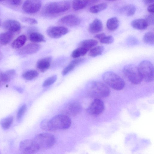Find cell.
<instances>
[{"label": "cell", "instance_id": "obj_4", "mask_svg": "<svg viewBox=\"0 0 154 154\" xmlns=\"http://www.w3.org/2000/svg\"><path fill=\"white\" fill-rule=\"evenodd\" d=\"M104 81L112 89L120 90L124 87L125 83L119 75L111 71H107L102 75Z\"/></svg>", "mask_w": 154, "mask_h": 154}, {"label": "cell", "instance_id": "obj_8", "mask_svg": "<svg viewBox=\"0 0 154 154\" xmlns=\"http://www.w3.org/2000/svg\"><path fill=\"white\" fill-rule=\"evenodd\" d=\"M82 110V106L77 101L73 100L68 102L62 109L63 114L69 116H75L79 114Z\"/></svg>", "mask_w": 154, "mask_h": 154}, {"label": "cell", "instance_id": "obj_30", "mask_svg": "<svg viewBox=\"0 0 154 154\" xmlns=\"http://www.w3.org/2000/svg\"><path fill=\"white\" fill-rule=\"evenodd\" d=\"M107 7V4L102 3L91 7L89 8L90 12L92 13H97L105 9Z\"/></svg>", "mask_w": 154, "mask_h": 154}, {"label": "cell", "instance_id": "obj_7", "mask_svg": "<svg viewBox=\"0 0 154 154\" xmlns=\"http://www.w3.org/2000/svg\"><path fill=\"white\" fill-rule=\"evenodd\" d=\"M33 140L40 148L48 149L52 147L55 144L56 139L53 134L48 133H42L37 134Z\"/></svg>", "mask_w": 154, "mask_h": 154}, {"label": "cell", "instance_id": "obj_27", "mask_svg": "<svg viewBox=\"0 0 154 154\" xmlns=\"http://www.w3.org/2000/svg\"><path fill=\"white\" fill-rule=\"evenodd\" d=\"M88 51V49L80 46L72 51L71 56L74 58H79L85 55Z\"/></svg>", "mask_w": 154, "mask_h": 154}, {"label": "cell", "instance_id": "obj_28", "mask_svg": "<svg viewBox=\"0 0 154 154\" xmlns=\"http://www.w3.org/2000/svg\"><path fill=\"white\" fill-rule=\"evenodd\" d=\"M98 44V42L94 39H88L85 40L80 44V46L86 48L89 50L97 45Z\"/></svg>", "mask_w": 154, "mask_h": 154}, {"label": "cell", "instance_id": "obj_49", "mask_svg": "<svg viewBox=\"0 0 154 154\" xmlns=\"http://www.w3.org/2000/svg\"></svg>", "mask_w": 154, "mask_h": 154}, {"label": "cell", "instance_id": "obj_34", "mask_svg": "<svg viewBox=\"0 0 154 154\" xmlns=\"http://www.w3.org/2000/svg\"><path fill=\"white\" fill-rule=\"evenodd\" d=\"M57 79V75H54L46 79L43 82L42 86L44 87H48L53 84Z\"/></svg>", "mask_w": 154, "mask_h": 154}, {"label": "cell", "instance_id": "obj_45", "mask_svg": "<svg viewBox=\"0 0 154 154\" xmlns=\"http://www.w3.org/2000/svg\"><path fill=\"white\" fill-rule=\"evenodd\" d=\"M2 57H3V54H2V52L1 51V50H0V60H1L2 58Z\"/></svg>", "mask_w": 154, "mask_h": 154}, {"label": "cell", "instance_id": "obj_1", "mask_svg": "<svg viewBox=\"0 0 154 154\" xmlns=\"http://www.w3.org/2000/svg\"><path fill=\"white\" fill-rule=\"evenodd\" d=\"M71 120L66 116L60 114L56 115L50 120H44L41 123V127L44 130L54 131L57 130H65L69 128Z\"/></svg>", "mask_w": 154, "mask_h": 154}, {"label": "cell", "instance_id": "obj_29", "mask_svg": "<svg viewBox=\"0 0 154 154\" xmlns=\"http://www.w3.org/2000/svg\"><path fill=\"white\" fill-rule=\"evenodd\" d=\"M104 50V48L103 46H95L90 50L88 53V55L91 57H95L101 54L103 52Z\"/></svg>", "mask_w": 154, "mask_h": 154}, {"label": "cell", "instance_id": "obj_33", "mask_svg": "<svg viewBox=\"0 0 154 154\" xmlns=\"http://www.w3.org/2000/svg\"><path fill=\"white\" fill-rule=\"evenodd\" d=\"M154 34L152 32H148L145 33L143 37L144 42L147 44H154Z\"/></svg>", "mask_w": 154, "mask_h": 154}, {"label": "cell", "instance_id": "obj_16", "mask_svg": "<svg viewBox=\"0 0 154 154\" xmlns=\"http://www.w3.org/2000/svg\"><path fill=\"white\" fill-rule=\"evenodd\" d=\"M103 24L101 20L96 18L90 23L88 30L91 33H96L101 32L103 30Z\"/></svg>", "mask_w": 154, "mask_h": 154}, {"label": "cell", "instance_id": "obj_20", "mask_svg": "<svg viewBox=\"0 0 154 154\" xmlns=\"http://www.w3.org/2000/svg\"><path fill=\"white\" fill-rule=\"evenodd\" d=\"M84 60V58H76L72 60L63 70L62 72L63 75H65L67 74L68 72L72 70L75 66L82 63Z\"/></svg>", "mask_w": 154, "mask_h": 154}, {"label": "cell", "instance_id": "obj_43", "mask_svg": "<svg viewBox=\"0 0 154 154\" xmlns=\"http://www.w3.org/2000/svg\"><path fill=\"white\" fill-rule=\"evenodd\" d=\"M143 2L146 4H152L153 3V0H143Z\"/></svg>", "mask_w": 154, "mask_h": 154}, {"label": "cell", "instance_id": "obj_24", "mask_svg": "<svg viewBox=\"0 0 154 154\" xmlns=\"http://www.w3.org/2000/svg\"><path fill=\"white\" fill-rule=\"evenodd\" d=\"M16 74V71L14 69L8 70L2 73L1 75V80L2 83H6L9 82L13 79Z\"/></svg>", "mask_w": 154, "mask_h": 154}, {"label": "cell", "instance_id": "obj_6", "mask_svg": "<svg viewBox=\"0 0 154 154\" xmlns=\"http://www.w3.org/2000/svg\"><path fill=\"white\" fill-rule=\"evenodd\" d=\"M142 79L147 82H151L154 80V69L153 64L149 61H141L137 66Z\"/></svg>", "mask_w": 154, "mask_h": 154}, {"label": "cell", "instance_id": "obj_40", "mask_svg": "<svg viewBox=\"0 0 154 154\" xmlns=\"http://www.w3.org/2000/svg\"><path fill=\"white\" fill-rule=\"evenodd\" d=\"M8 2L13 6H18L20 5L22 1L19 0H11L6 1Z\"/></svg>", "mask_w": 154, "mask_h": 154}, {"label": "cell", "instance_id": "obj_3", "mask_svg": "<svg viewBox=\"0 0 154 154\" xmlns=\"http://www.w3.org/2000/svg\"><path fill=\"white\" fill-rule=\"evenodd\" d=\"M70 6V3L67 1L52 2L45 5L43 12L47 15H57L68 11Z\"/></svg>", "mask_w": 154, "mask_h": 154}, {"label": "cell", "instance_id": "obj_46", "mask_svg": "<svg viewBox=\"0 0 154 154\" xmlns=\"http://www.w3.org/2000/svg\"><path fill=\"white\" fill-rule=\"evenodd\" d=\"M2 24V21L0 19V26H1Z\"/></svg>", "mask_w": 154, "mask_h": 154}, {"label": "cell", "instance_id": "obj_36", "mask_svg": "<svg viewBox=\"0 0 154 154\" xmlns=\"http://www.w3.org/2000/svg\"><path fill=\"white\" fill-rule=\"evenodd\" d=\"M26 109L27 106L26 104L23 105L20 107L17 114V119L19 121L21 119Z\"/></svg>", "mask_w": 154, "mask_h": 154}, {"label": "cell", "instance_id": "obj_12", "mask_svg": "<svg viewBox=\"0 0 154 154\" xmlns=\"http://www.w3.org/2000/svg\"><path fill=\"white\" fill-rule=\"evenodd\" d=\"M68 29L64 27L53 26L49 27L46 32L48 35L53 38H58L66 35L68 32Z\"/></svg>", "mask_w": 154, "mask_h": 154}, {"label": "cell", "instance_id": "obj_23", "mask_svg": "<svg viewBox=\"0 0 154 154\" xmlns=\"http://www.w3.org/2000/svg\"><path fill=\"white\" fill-rule=\"evenodd\" d=\"M26 39L25 35H19L13 42L11 44V47L14 49H18L22 47L26 43Z\"/></svg>", "mask_w": 154, "mask_h": 154}, {"label": "cell", "instance_id": "obj_14", "mask_svg": "<svg viewBox=\"0 0 154 154\" xmlns=\"http://www.w3.org/2000/svg\"><path fill=\"white\" fill-rule=\"evenodd\" d=\"M59 22L69 26H75L79 25L81 23L80 19L77 16L72 14L64 16L60 18Z\"/></svg>", "mask_w": 154, "mask_h": 154}, {"label": "cell", "instance_id": "obj_5", "mask_svg": "<svg viewBox=\"0 0 154 154\" xmlns=\"http://www.w3.org/2000/svg\"><path fill=\"white\" fill-rule=\"evenodd\" d=\"M122 72L127 80L133 84H139L142 80L138 67L135 65L129 64L125 66Z\"/></svg>", "mask_w": 154, "mask_h": 154}, {"label": "cell", "instance_id": "obj_13", "mask_svg": "<svg viewBox=\"0 0 154 154\" xmlns=\"http://www.w3.org/2000/svg\"><path fill=\"white\" fill-rule=\"evenodd\" d=\"M40 48V45L37 43H29L19 50L18 53L21 55L32 54L37 53Z\"/></svg>", "mask_w": 154, "mask_h": 154}, {"label": "cell", "instance_id": "obj_22", "mask_svg": "<svg viewBox=\"0 0 154 154\" xmlns=\"http://www.w3.org/2000/svg\"><path fill=\"white\" fill-rule=\"evenodd\" d=\"M14 37L13 33L7 31L0 34V44L5 45L10 43Z\"/></svg>", "mask_w": 154, "mask_h": 154}, {"label": "cell", "instance_id": "obj_31", "mask_svg": "<svg viewBox=\"0 0 154 154\" xmlns=\"http://www.w3.org/2000/svg\"><path fill=\"white\" fill-rule=\"evenodd\" d=\"M13 121V117L9 116L2 119L0 124L2 127L5 130L8 129L12 125Z\"/></svg>", "mask_w": 154, "mask_h": 154}, {"label": "cell", "instance_id": "obj_47", "mask_svg": "<svg viewBox=\"0 0 154 154\" xmlns=\"http://www.w3.org/2000/svg\"><path fill=\"white\" fill-rule=\"evenodd\" d=\"M23 154H29L23 153Z\"/></svg>", "mask_w": 154, "mask_h": 154}, {"label": "cell", "instance_id": "obj_26", "mask_svg": "<svg viewBox=\"0 0 154 154\" xmlns=\"http://www.w3.org/2000/svg\"><path fill=\"white\" fill-rule=\"evenodd\" d=\"M29 40L33 43L45 42L46 41L44 35L38 32L31 33L29 36Z\"/></svg>", "mask_w": 154, "mask_h": 154}, {"label": "cell", "instance_id": "obj_19", "mask_svg": "<svg viewBox=\"0 0 154 154\" xmlns=\"http://www.w3.org/2000/svg\"><path fill=\"white\" fill-rule=\"evenodd\" d=\"M131 25L133 28L139 30L145 29L148 26L146 20L143 18L137 19L133 20Z\"/></svg>", "mask_w": 154, "mask_h": 154}, {"label": "cell", "instance_id": "obj_21", "mask_svg": "<svg viewBox=\"0 0 154 154\" xmlns=\"http://www.w3.org/2000/svg\"><path fill=\"white\" fill-rule=\"evenodd\" d=\"M136 11V8L132 4H127L122 7L120 9V12L128 16L134 15Z\"/></svg>", "mask_w": 154, "mask_h": 154}, {"label": "cell", "instance_id": "obj_38", "mask_svg": "<svg viewBox=\"0 0 154 154\" xmlns=\"http://www.w3.org/2000/svg\"><path fill=\"white\" fill-rule=\"evenodd\" d=\"M146 21L148 25H153L154 24L153 14H150L147 15L144 19Z\"/></svg>", "mask_w": 154, "mask_h": 154}, {"label": "cell", "instance_id": "obj_25", "mask_svg": "<svg viewBox=\"0 0 154 154\" xmlns=\"http://www.w3.org/2000/svg\"><path fill=\"white\" fill-rule=\"evenodd\" d=\"M119 21L116 17H114L108 19L106 23L107 28L110 31H114L118 28Z\"/></svg>", "mask_w": 154, "mask_h": 154}, {"label": "cell", "instance_id": "obj_32", "mask_svg": "<svg viewBox=\"0 0 154 154\" xmlns=\"http://www.w3.org/2000/svg\"><path fill=\"white\" fill-rule=\"evenodd\" d=\"M38 75V73L36 70H31L24 72L22 75V76L26 80H31L36 77Z\"/></svg>", "mask_w": 154, "mask_h": 154}, {"label": "cell", "instance_id": "obj_35", "mask_svg": "<svg viewBox=\"0 0 154 154\" xmlns=\"http://www.w3.org/2000/svg\"><path fill=\"white\" fill-rule=\"evenodd\" d=\"M20 20L22 22L30 25H34L38 23L35 19L31 17H23L20 18Z\"/></svg>", "mask_w": 154, "mask_h": 154}, {"label": "cell", "instance_id": "obj_11", "mask_svg": "<svg viewBox=\"0 0 154 154\" xmlns=\"http://www.w3.org/2000/svg\"><path fill=\"white\" fill-rule=\"evenodd\" d=\"M42 5V2L40 0H26L23 3L22 9L27 14H33L39 10Z\"/></svg>", "mask_w": 154, "mask_h": 154}, {"label": "cell", "instance_id": "obj_10", "mask_svg": "<svg viewBox=\"0 0 154 154\" xmlns=\"http://www.w3.org/2000/svg\"><path fill=\"white\" fill-rule=\"evenodd\" d=\"M104 108L105 105L103 101L100 98H95L87 109V112L91 116H96L103 112Z\"/></svg>", "mask_w": 154, "mask_h": 154}, {"label": "cell", "instance_id": "obj_48", "mask_svg": "<svg viewBox=\"0 0 154 154\" xmlns=\"http://www.w3.org/2000/svg\"><path fill=\"white\" fill-rule=\"evenodd\" d=\"M1 14V10H0V14Z\"/></svg>", "mask_w": 154, "mask_h": 154}, {"label": "cell", "instance_id": "obj_15", "mask_svg": "<svg viewBox=\"0 0 154 154\" xmlns=\"http://www.w3.org/2000/svg\"><path fill=\"white\" fill-rule=\"evenodd\" d=\"M3 28L8 31L13 33L19 31L21 28L20 23L17 21L13 19H8L2 24Z\"/></svg>", "mask_w": 154, "mask_h": 154}, {"label": "cell", "instance_id": "obj_17", "mask_svg": "<svg viewBox=\"0 0 154 154\" xmlns=\"http://www.w3.org/2000/svg\"><path fill=\"white\" fill-rule=\"evenodd\" d=\"M51 57H48L43 58L38 60L37 63V69L41 72H44L49 69L50 66Z\"/></svg>", "mask_w": 154, "mask_h": 154}, {"label": "cell", "instance_id": "obj_42", "mask_svg": "<svg viewBox=\"0 0 154 154\" xmlns=\"http://www.w3.org/2000/svg\"><path fill=\"white\" fill-rule=\"evenodd\" d=\"M106 35L105 33H102L97 34L95 36V38L100 40Z\"/></svg>", "mask_w": 154, "mask_h": 154}, {"label": "cell", "instance_id": "obj_18", "mask_svg": "<svg viewBox=\"0 0 154 154\" xmlns=\"http://www.w3.org/2000/svg\"><path fill=\"white\" fill-rule=\"evenodd\" d=\"M97 0H74L72 3V7L75 11H79L85 8L89 4L96 3Z\"/></svg>", "mask_w": 154, "mask_h": 154}, {"label": "cell", "instance_id": "obj_41", "mask_svg": "<svg viewBox=\"0 0 154 154\" xmlns=\"http://www.w3.org/2000/svg\"><path fill=\"white\" fill-rule=\"evenodd\" d=\"M147 11L150 14H153L154 12V4H150L148 7Z\"/></svg>", "mask_w": 154, "mask_h": 154}, {"label": "cell", "instance_id": "obj_44", "mask_svg": "<svg viewBox=\"0 0 154 154\" xmlns=\"http://www.w3.org/2000/svg\"><path fill=\"white\" fill-rule=\"evenodd\" d=\"M2 72L0 70V86L1 84L2 83L1 80V75Z\"/></svg>", "mask_w": 154, "mask_h": 154}, {"label": "cell", "instance_id": "obj_37", "mask_svg": "<svg viewBox=\"0 0 154 154\" xmlns=\"http://www.w3.org/2000/svg\"><path fill=\"white\" fill-rule=\"evenodd\" d=\"M114 41V38L112 35L106 36V35L100 40V42L106 44H111Z\"/></svg>", "mask_w": 154, "mask_h": 154}, {"label": "cell", "instance_id": "obj_9", "mask_svg": "<svg viewBox=\"0 0 154 154\" xmlns=\"http://www.w3.org/2000/svg\"><path fill=\"white\" fill-rule=\"evenodd\" d=\"M19 148L23 153L29 154L36 152L40 149L33 139H26L22 141L20 144Z\"/></svg>", "mask_w": 154, "mask_h": 154}, {"label": "cell", "instance_id": "obj_39", "mask_svg": "<svg viewBox=\"0 0 154 154\" xmlns=\"http://www.w3.org/2000/svg\"><path fill=\"white\" fill-rule=\"evenodd\" d=\"M128 44L130 45H134L138 43L137 40L135 38L133 37H129L127 40Z\"/></svg>", "mask_w": 154, "mask_h": 154}, {"label": "cell", "instance_id": "obj_2", "mask_svg": "<svg viewBox=\"0 0 154 154\" xmlns=\"http://www.w3.org/2000/svg\"><path fill=\"white\" fill-rule=\"evenodd\" d=\"M88 94L95 98H100L108 97L110 93L109 89L103 83L97 81L89 83L87 86Z\"/></svg>", "mask_w": 154, "mask_h": 154}]
</instances>
